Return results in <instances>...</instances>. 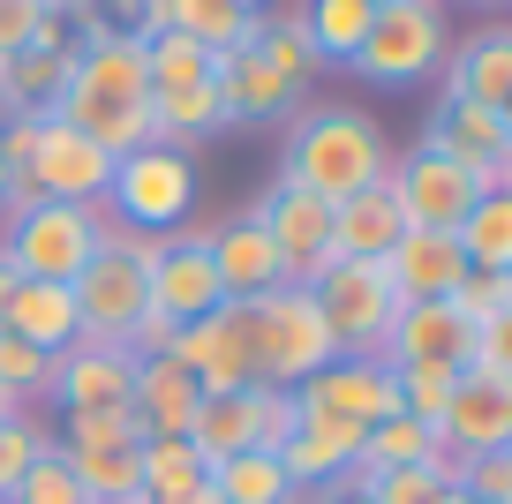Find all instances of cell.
Wrapping results in <instances>:
<instances>
[{
    "label": "cell",
    "mask_w": 512,
    "mask_h": 504,
    "mask_svg": "<svg viewBox=\"0 0 512 504\" xmlns=\"http://www.w3.org/2000/svg\"><path fill=\"white\" fill-rule=\"evenodd\" d=\"M83 38H76V68H68V91L53 106V121L83 128L98 151H136L151 143V68H144V46L128 31L98 16H76Z\"/></svg>",
    "instance_id": "1"
},
{
    "label": "cell",
    "mask_w": 512,
    "mask_h": 504,
    "mask_svg": "<svg viewBox=\"0 0 512 504\" xmlns=\"http://www.w3.org/2000/svg\"><path fill=\"white\" fill-rule=\"evenodd\" d=\"M384 166H392L384 128L369 121L362 106H309L302 121L287 128V143H279V181L324 196V204L384 181Z\"/></svg>",
    "instance_id": "2"
},
{
    "label": "cell",
    "mask_w": 512,
    "mask_h": 504,
    "mask_svg": "<svg viewBox=\"0 0 512 504\" xmlns=\"http://www.w3.org/2000/svg\"><path fill=\"white\" fill-rule=\"evenodd\" d=\"M166 234H136V226H113L98 234L91 264L68 279L76 294V347H128V331L151 316V256Z\"/></svg>",
    "instance_id": "3"
},
{
    "label": "cell",
    "mask_w": 512,
    "mask_h": 504,
    "mask_svg": "<svg viewBox=\"0 0 512 504\" xmlns=\"http://www.w3.org/2000/svg\"><path fill=\"white\" fill-rule=\"evenodd\" d=\"M98 234H106V211L98 204L38 196V189H23V174H16V196H8V211H0V264L16 271V279L68 286L83 264H91Z\"/></svg>",
    "instance_id": "4"
},
{
    "label": "cell",
    "mask_w": 512,
    "mask_h": 504,
    "mask_svg": "<svg viewBox=\"0 0 512 504\" xmlns=\"http://www.w3.org/2000/svg\"><path fill=\"white\" fill-rule=\"evenodd\" d=\"M309 76H317V61L302 46L294 8L287 16H256V38L219 61V106H226V121H279V113L302 106Z\"/></svg>",
    "instance_id": "5"
},
{
    "label": "cell",
    "mask_w": 512,
    "mask_h": 504,
    "mask_svg": "<svg viewBox=\"0 0 512 504\" xmlns=\"http://www.w3.org/2000/svg\"><path fill=\"white\" fill-rule=\"evenodd\" d=\"M98 204L113 211V226H136V234H174L196 211V158L174 143H136V151L113 158V181Z\"/></svg>",
    "instance_id": "6"
},
{
    "label": "cell",
    "mask_w": 512,
    "mask_h": 504,
    "mask_svg": "<svg viewBox=\"0 0 512 504\" xmlns=\"http://www.w3.org/2000/svg\"><path fill=\"white\" fill-rule=\"evenodd\" d=\"M241 309H249V362H256V384L294 392L309 369L332 362V331H324L309 286H272V294L241 301Z\"/></svg>",
    "instance_id": "7"
},
{
    "label": "cell",
    "mask_w": 512,
    "mask_h": 504,
    "mask_svg": "<svg viewBox=\"0 0 512 504\" xmlns=\"http://www.w3.org/2000/svg\"><path fill=\"white\" fill-rule=\"evenodd\" d=\"M309 301H317L324 331H332V354H384V331L407 309L392 294V279H384V264H362V256H332L317 271V286H309Z\"/></svg>",
    "instance_id": "8"
},
{
    "label": "cell",
    "mask_w": 512,
    "mask_h": 504,
    "mask_svg": "<svg viewBox=\"0 0 512 504\" xmlns=\"http://www.w3.org/2000/svg\"><path fill=\"white\" fill-rule=\"evenodd\" d=\"M294 392H279V384H241V392H204L189 414V444L204 452V467H219V459L234 452H279L294 429Z\"/></svg>",
    "instance_id": "9"
},
{
    "label": "cell",
    "mask_w": 512,
    "mask_h": 504,
    "mask_svg": "<svg viewBox=\"0 0 512 504\" xmlns=\"http://www.w3.org/2000/svg\"><path fill=\"white\" fill-rule=\"evenodd\" d=\"M354 76L369 83H422L430 68H445V8L437 0H400V8H377L369 16V38L354 46Z\"/></svg>",
    "instance_id": "10"
},
{
    "label": "cell",
    "mask_w": 512,
    "mask_h": 504,
    "mask_svg": "<svg viewBox=\"0 0 512 504\" xmlns=\"http://www.w3.org/2000/svg\"><path fill=\"white\" fill-rule=\"evenodd\" d=\"M294 407L347 429H377L384 414H400V377H392L384 354H332L324 369H309L294 384Z\"/></svg>",
    "instance_id": "11"
},
{
    "label": "cell",
    "mask_w": 512,
    "mask_h": 504,
    "mask_svg": "<svg viewBox=\"0 0 512 504\" xmlns=\"http://www.w3.org/2000/svg\"><path fill=\"white\" fill-rule=\"evenodd\" d=\"M384 189H392V204H400L407 226H422V234H452V226L467 219V204L482 196V181L467 174V166H452L445 151L415 143L407 158L384 166Z\"/></svg>",
    "instance_id": "12"
},
{
    "label": "cell",
    "mask_w": 512,
    "mask_h": 504,
    "mask_svg": "<svg viewBox=\"0 0 512 504\" xmlns=\"http://www.w3.org/2000/svg\"><path fill=\"white\" fill-rule=\"evenodd\" d=\"M256 226H264V241L279 249V271H287V286H317V271L332 264V204L309 189H287V181H272V196L249 211Z\"/></svg>",
    "instance_id": "13"
},
{
    "label": "cell",
    "mask_w": 512,
    "mask_h": 504,
    "mask_svg": "<svg viewBox=\"0 0 512 504\" xmlns=\"http://www.w3.org/2000/svg\"><path fill=\"white\" fill-rule=\"evenodd\" d=\"M106 181H113V151H98L83 128H68V121H53V113H46L31 158H23V189L61 196V204H98Z\"/></svg>",
    "instance_id": "14"
},
{
    "label": "cell",
    "mask_w": 512,
    "mask_h": 504,
    "mask_svg": "<svg viewBox=\"0 0 512 504\" xmlns=\"http://www.w3.org/2000/svg\"><path fill=\"white\" fill-rule=\"evenodd\" d=\"M430 151H445L452 166L482 181V189H505L512 181V113H490V106H467V98H437L430 113Z\"/></svg>",
    "instance_id": "15"
},
{
    "label": "cell",
    "mask_w": 512,
    "mask_h": 504,
    "mask_svg": "<svg viewBox=\"0 0 512 504\" xmlns=\"http://www.w3.org/2000/svg\"><path fill=\"white\" fill-rule=\"evenodd\" d=\"M174 362L189 369L204 392H241L256 384V362H249V309L241 301H219L211 316L174 331Z\"/></svg>",
    "instance_id": "16"
},
{
    "label": "cell",
    "mask_w": 512,
    "mask_h": 504,
    "mask_svg": "<svg viewBox=\"0 0 512 504\" xmlns=\"http://www.w3.org/2000/svg\"><path fill=\"white\" fill-rule=\"evenodd\" d=\"M151 309L196 324L219 309V279H211V226H174L151 256Z\"/></svg>",
    "instance_id": "17"
},
{
    "label": "cell",
    "mask_w": 512,
    "mask_h": 504,
    "mask_svg": "<svg viewBox=\"0 0 512 504\" xmlns=\"http://www.w3.org/2000/svg\"><path fill=\"white\" fill-rule=\"evenodd\" d=\"M467 347H475V324L452 301H407L384 331V362L392 369H467Z\"/></svg>",
    "instance_id": "18"
},
{
    "label": "cell",
    "mask_w": 512,
    "mask_h": 504,
    "mask_svg": "<svg viewBox=\"0 0 512 504\" xmlns=\"http://www.w3.org/2000/svg\"><path fill=\"white\" fill-rule=\"evenodd\" d=\"M68 68H76V31H68V16H53L31 53L0 61V106L23 113V121H46L68 91Z\"/></svg>",
    "instance_id": "19"
},
{
    "label": "cell",
    "mask_w": 512,
    "mask_h": 504,
    "mask_svg": "<svg viewBox=\"0 0 512 504\" xmlns=\"http://www.w3.org/2000/svg\"><path fill=\"white\" fill-rule=\"evenodd\" d=\"M46 392L61 399V414H128L136 362L121 347H68V354H53Z\"/></svg>",
    "instance_id": "20"
},
{
    "label": "cell",
    "mask_w": 512,
    "mask_h": 504,
    "mask_svg": "<svg viewBox=\"0 0 512 504\" xmlns=\"http://www.w3.org/2000/svg\"><path fill=\"white\" fill-rule=\"evenodd\" d=\"M437 444H452L460 459H475V452H512V384L460 369L452 407H445V422H437Z\"/></svg>",
    "instance_id": "21"
},
{
    "label": "cell",
    "mask_w": 512,
    "mask_h": 504,
    "mask_svg": "<svg viewBox=\"0 0 512 504\" xmlns=\"http://www.w3.org/2000/svg\"><path fill=\"white\" fill-rule=\"evenodd\" d=\"M211 279H219V301H256V294H272V286H287L279 249L264 241V226L249 211L211 226Z\"/></svg>",
    "instance_id": "22"
},
{
    "label": "cell",
    "mask_w": 512,
    "mask_h": 504,
    "mask_svg": "<svg viewBox=\"0 0 512 504\" xmlns=\"http://www.w3.org/2000/svg\"><path fill=\"white\" fill-rule=\"evenodd\" d=\"M384 279H392L400 301H452V286L467 279V256H460L452 234H422V226H407V234L384 249Z\"/></svg>",
    "instance_id": "23"
},
{
    "label": "cell",
    "mask_w": 512,
    "mask_h": 504,
    "mask_svg": "<svg viewBox=\"0 0 512 504\" xmlns=\"http://www.w3.org/2000/svg\"><path fill=\"white\" fill-rule=\"evenodd\" d=\"M445 98H467V106L512 113V31H505V23H482V31H467L460 46H452Z\"/></svg>",
    "instance_id": "24"
},
{
    "label": "cell",
    "mask_w": 512,
    "mask_h": 504,
    "mask_svg": "<svg viewBox=\"0 0 512 504\" xmlns=\"http://www.w3.org/2000/svg\"><path fill=\"white\" fill-rule=\"evenodd\" d=\"M354 459H362V429L347 422H324V414H294L287 444H279V467H287L294 489H324V482H347Z\"/></svg>",
    "instance_id": "25"
},
{
    "label": "cell",
    "mask_w": 512,
    "mask_h": 504,
    "mask_svg": "<svg viewBox=\"0 0 512 504\" xmlns=\"http://www.w3.org/2000/svg\"><path fill=\"white\" fill-rule=\"evenodd\" d=\"M196 399H204V384H196L189 369L174 362V354H159V362H136L128 414H136V429H144V437H189Z\"/></svg>",
    "instance_id": "26"
},
{
    "label": "cell",
    "mask_w": 512,
    "mask_h": 504,
    "mask_svg": "<svg viewBox=\"0 0 512 504\" xmlns=\"http://www.w3.org/2000/svg\"><path fill=\"white\" fill-rule=\"evenodd\" d=\"M0 331L31 339L38 354H68L76 347V294L53 286V279H16V294L0 309Z\"/></svg>",
    "instance_id": "27"
},
{
    "label": "cell",
    "mask_w": 512,
    "mask_h": 504,
    "mask_svg": "<svg viewBox=\"0 0 512 504\" xmlns=\"http://www.w3.org/2000/svg\"><path fill=\"white\" fill-rule=\"evenodd\" d=\"M400 234H407V219H400V204H392L384 181H369V189H354V196H339V204H332V249L339 256L384 264V249H392Z\"/></svg>",
    "instance_id": "28"
},
{
    "label": "cell",
    "mask_w": 512,
    "mask_h": 504,
    "mask_svg": "<svg viewBox=\"0 0 512 504\" xmlns=\"http://www.w3.org/2000/svg\"><path fill=\"white\" fill-rule=\"evenodd\" d=\"M53 452L68 459V474H76V489L91 504H136V489H144V437H128V444H53Z\"/></svg>",
    "instance_id": "29"
},
{
    "label": "cell",
    "mask_w": 512,
    "mask_h": 504,
    "mask_svg": "<svg viewBox=\"0 0 512 504\" xmlns=\"http://www.w3.org/2000/svg\"><path fill=\"white\" fill-rule=\"evenodd\" d=\"M467 271H512V189H482L467 204V219L452 226Z\"/></svg>",
    "instance_id": "30"
},
{
    "label": "cell",
    "mask_w": 512,
    "mask_h": 504,
    "mask_svg": "<svg viewBox=\"0 0 512 504\" xmlns=\"http://www.w3.org/2000/svg\"><path fill=\"white\" fill-rule=\"evenodd\" d=\"M136 46H144V68H151V98H181V91H211L219 83V53H204L181 31L136 38Z\"/></svg>",
    "instance_id": "31"
},
{
    "label": "cell",
    "mask_w": 512,
    "mask_h": 504,
    "mask_svg": "<svg viewBox=\"0 0 512 504\" xmlns=\"http://www.w3.org/2000/svg\"><path fill=\"white\" fill-rule=\"evenodd\" d=\"M369 0H302L294 23H302V46L309 61H354V46L369 38Z\"/></svg>",
    "instance_id": "32"
},
{
    "label": "cell",
    "mask_w": 512,
    "mask_h": 504,
    "mask_svg": "<svg viewBox=\"0 0 512 504\" xmlns=\"http://www.w3.org/2000/svg\"><path fill=\"white\" fill-rule=\"evenodd\" d=\"M159 8H166V31L196 38V46L219 53V61L256 38V16H249V8H234V0H159Z\"/></svg>",
    "instance_id": "33"
},
{
    "label": "cell",
    "mask_w": 512,
    "mask_h": 504,
    "mask_svg": "<svg viewBox=\"0 0 512 504\" xmlns=\"http://www.w3.org/2000/svg\"><path fill=\"white\" fill-rule=\"evenodd\" d=\"M211 489H219V504H294L302 489L287 482V467H279V452H234L211 467Z\"/></svg>",
    "instance_id": "34"
},
{
    "label": "cell",
    "mask_w": 512,
    "mask_h": 504,
    "mask_svg": "<svg viewBox=\"0 0 512 504\" xmlns=\"http://www.w3.org/2000/svg\"><path fill=\"white\" fill-rule=\"evenodd\" d=\"M430 459H437V429H422L415 414H384L377 429H362V459H354V474L430 467Z\"/></svg>",
    "instance_id": "35"
},
{
    "label": "cell",
    "mask_w": 512,
    "mask_h": 504,
    "mask_svg": "<svg viewBox=\"0 0 512 504\" xmlns=\"http://www.w3.org/2000/svg\"><path fill=\"white\" fill-rule=\"evenodd\" d=\"M204 452H196L189 437H144V489H136V504L144 497H166V489H189L204 482Z\"/></svg>",
    "instance_id": "36"
},
{
    "label": "cell",
    "mask_w": 512,
    "mask_h": 504,
    "mask_svg": "<svg viewBox=\"0 0 512 504\" xmlns=\"http://www.w3.org/2000/svg\"><path fill=\"white\" fill-rule=\"evenodd\" d=\"M8 504H91V497H83V489H76V474H68V459H61V452H53V444H46V452H38L31 467H23V482L8 489Z\"/></svg>",
    "instance_id": "37"
},
{
    "label": "cell",
    "mask_w": 512,
    "mask_h": 504,
    "mask_svg": "<svg viewBox=\"0 0 512 504\" xmlns=\"http://www.w3.org/2000/svg\"><path fill=\"white\" fill-rule=\"evenodd\" d=\"M392 377H400V414H415L422 429H437V422H445L460 369H392Z\"/></svg>",
    "instance_id": "38"
},
{
    "label": "cell",
    "mask_w": 512,
    "mask_h": 504,
    "mask_svg": "<svg viewBox=\"0 0 512 504\" xmlns=\"http://www.w3.org/2000/svg\"><path fill=\"white\" fill-rule=\"evenodd\" d=\"M46 377H53V354H38L31 339H16V331H0V392L23 407V399L46 392Z\"/></svg>",
    "instance_id": "39"
},
{
    "label": "cell",
    "mask_w": 512,
    "mask_h": 504,
    "mask_svg": "<svg viewBox=\"0 0 512 504\" xmlns=\"http://www.w3.org/2000/svg\"><path fill=\"white\" fill-rule=\"evenodd\" d=\"M354 489H362V504H437L445 497V482H437L430 467H392V474H347Z\"/></svg>",
    "instance_id": "40"
},
{
    "label": "cell",
    "mask_w": 512,
    "mask_h": 504,
    "mask_svg": "<svg viewBox=\"0 0 512 504\" xmlns=\"http://www.w3.org/2000/svg\"><path fill=\"white\" fill-rule=\"evenodd\" d=\"M53 16H68V0H0V61L31 53Z\"/></svg>",
    "instance_id": "41"
},
{
    "label": "cell",
    "mask_w": 512,
    "mask_h": 504,
    "mask_svg": "<svg viewBox=\"0 0 512 504\" xmlns=\"http://www.w3.org/2000/svg\"><path fill=\"white\" fill-rule=\"evenodd\" d=\"M452 309H460L467 324H482V316H512V271H467V279L452 286Z\"/></svg>",
    "instance_id": "42"
},
{
    "label": "cell",
    "mask_w": 512,
    "mask_h": 504,
    "mask_svg": "<svg viewBox=\"0 0 512 504\" xmlns=\"http://www.w3.org/2000/svg\"><path fill=\"white\" fill-rule=\"evenodd\" d=\"M452 489H467V497H482V504H512V452H475V459H460Z\"/></svg>",
    "instance_id": "43"
},
{
    "label": "cell",
    "mask_w": 512,
    "mask_h": 504,
    "mask_svg": "<svg viewBox=\"0 0 512 504\" xmlns=\"http://www.w3.org/2000/svg\"><path fill=\"white\" fill-rule=\"evenodd\" d=\"M467 369H475V377H505L512 384V316H482V324H475Z\"/></svg>",
    "instance_id": "44"
},
{
    "label": "cell",
    "mask_w": 512,
    "mask_h": 504,
    "mask_svg": "<svg viewBox=\"0 0 512 504\" xmlns=\"http://www.w3.org/2000/svg\"><path fill=\"white\" fill-rule=\"evenodd\" d=\"M46 444H53V437H38V429L23 422V414H16V422H0V504H8V489L23 482V467H31V459L46 452Z\"/></svg>",
    "instance_id": "45"
},
{
    "label": "cell",
    "mask_w": 512,
    "mask_h": 504,
    "mask_svg": "<svg viewBox=\"0 0 512 504\" xmlns=\"http://www.w3.org/2000/svg\"><path fill=\"white\" fill-rule=\"evenodd\" d=\"M8 196H16V166L0 158V211H8Z\"/></svg>",
    "instance_id": "46"
},
{
    "label": "cell",
    "mask_w": 512,
    "mask_h": 504,
    "mask_svg": "<svg viewBox=\"0 0 512 504\" xmlns=\"http://www.w3.org/2000/svg\"><path fill=\"white\" fill-rule=\"evenodd\" d=\"M8 294H16V271H8V264H0V309H8Z\"/></svg>",
    "instance_id": "47"
},
{
    "label": "cell",
    "mask_w": 512,
    "mask_h": 504,
    "mask_svg": "<svg viewBox=\"0 0 512 504\" xmlns=\"http://www.w3.org/2000/svg\"><path fill=\"white\" fill-rule=\"evenodd\" d=\"M437 504H482V497H467V489H445V497H437Z\"/></svg>",
    "instance_id": "48"
},
{
    "label": "cell",
    "mask_w": 512,
    "mask_h": 504,
    "mask_svg": "<svg viewBox=\"0 0 512 504\" xmlns=\"http://www.w3.org/2000/svg\"><path fill=\"white\" fill-rule=\"evenodd\" d=\"M16 414H23V407H16V399H8V392H0V422H16Z\"/></svg>",
    "instance_id": "49"
},
{
    "label": "cell",
    "mask_w": 512,
    "mask_h": 504,
    "mask_svg": "<svg viewBox=\"0 0 512 504\" xmlns=\"http://www.w3.org/2000/svg\"><path fill=\"white\" fill-rule=\"evenodd\" d=\"M234 8H249V16H264V0H234Z\"/></svg>",
    "instance_id": "50"
},
{
    "label": "cell",
    "mask_w": 512,
    "mask_h": 504,
    "mask_svg": "<svg viewBox=\"0 0 512 504\" xmlns=\"http://www.w3.org/2000/svg\"><path fill=\"white\" fill-rule=\"evenodd\" d=\"M369 8H400V0H369Z\"/></svg>",
    "instance_id": "51"
},
{
    "label": "cell",
    "mask_w": 512,
    "mask_h": 504,
    "mask_svg": "<svg viewBox=\"0 0 512 504\" xmlns=\"http://www.w3.org/2000/svg\"><path fill=\"white\" fill-rule=\"evenodd\" d=\"M482 8H497V0H482Z\"/></svg>",
    "instance_id": "52"
}]
</instances>
